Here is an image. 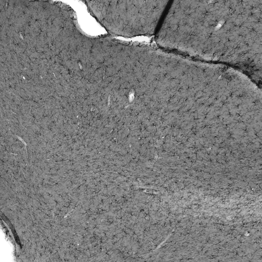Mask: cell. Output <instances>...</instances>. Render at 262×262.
I'll return each instance as SVG.
<instances>
[{"label":"cell","mask_w":262,"mask_h":262,"mask_svg":"<svg viewBox=\"0 0 262 262\" xmlns=\"http://www.w3.org/2000/svg\"><path fill=\"white\" fill-rule=\"evenodd\" d=\"M167 1L90 2L100 20L112 32L133 37L151 34Z\"/></svg>","instance_id":"obj_1"}]
</instances>
